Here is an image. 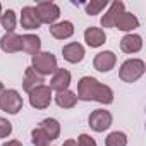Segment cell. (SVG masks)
<instances>
[{
	"label": "cell",
	"instance_id": "obj_1",
	"mask_svg": "<svg viewBox=\"0 0 146 146\" xmlns=\"http://www.w3.org/2000/svg\"><path fill=\"white\" fill-rule=\"evenodd\" d=\"M76 96H78V100H83V102H98V103H105V105H110L113 102L112 88L107 84H102L98 79H95L91 76H84L79 79Z\"/></svg>",
	"mask_w": 146,
	"mask_h": 146
},
{
	"label": "cell",
	"instance_id": "obj_2",
	"mask_svg": "<svg viewBox=\"0 0 146 146\" xmlns=\"http://www.w3.org/2000/svg\"><path fill=\"white\" fill-rule=\"evenodd\" d=\"M146 70V65L141 58H129L120 65L119 70V78L124 83H136Z\"/></svg>",
	"mask_w": 146,
	"mask_h": 146
},
{
	"label": "cell",
	"instance_id": "obj_3",
	"mask_svg": "<svg viewBox=\"0 0 146 146\" xmlns=\"http://www.w3.org/2000/svg\"><path fill=\"white\" fill-rule=\"evenodd\" d=\"M33 69L38 72L40 76H50L58 69L57 67V58L53 53L50 52H38L36 55H33Z\"/></svg>",
	"mask_w": 146,
	"mask_h": 146
},
{
	"label": "cell",
	"instance_id": "obj_4",
	"mask_svg": "<svg viewBox=\"0 0 146 146\" xmlns=\"http://www.w3.org/2000/svg\"><path fill=\"white\" fill-rule=\"evenodd\" d=\"M21 108H23V98L19 96V93L16 90H4V93L0 95V110L16 115L19 113Z\"/></svg>",
	"mask_w": 146,
	"mask_h": 146
},
{
	"label": "cell",
	"instance_id": "obj_5",
	"mask_svg": "<svg viewBox=\"0 0 146 146\" xmlns=\"http://www.w3.org/2000/svg\"><path fill=\"white\" fill-rule=\"evenodd\" d=\"M112 113L108 110H103V108H98V110H93L88 117V122H90V127L96 132H103L107 131L110 125H112Z\"/></svg>",
	"mask_w": 146,
	"mask_h": 146
},
{
	"label": "cell",
	"instance_id": "obj_6",
	"mask_svg": "<svg viewBox=\"0 0 146 146\" xmlns=\"http://www.w3.org/2000/svg\"><path fill=\"white\" fill-rule=\"evenodd\" d=\"M35 9L38 12V17H40L41 24H53L60 17V9L53 2H40V4H36Z\"/></svg>",
	"mask_w": 146,
	"mask_h": 146
},
{
	"label": "cell",
	"instance_id": "obj_7",
	"mask_svg": "<svg viewBox=\"0 0 146 146\" xmlns=\"http://www.w3.org/2000/svg\"><path fill=\"white\" fill-rule=\"evenodd\" d=\"M52 102V90L50 86H38L36 90H33L29 93V103L33 108H38V110H43L50 105Z\"/></svg>",
	"mask_w": 146,
	"mask_h": 146
},
{
	"label": "cell",
	"instance_id": "obj_8",
	"mask_svg": "<svg viewBox=\"0 0 146 146\" xmlns=\"http://www.w3.org/2000/svg\"><path fill=\"white\" fill-rule=\"evenodd\" d=\"M115 64H117V57H115V53L110 52V50L100 52V53L95 57V60H93V65H95V69H96L98 72H110V70L115 67Z\"/></svg>",
	"mask_w": 146,
	"mask_h": 146
},
{
	"label": "cell",
	"instance_id": "obj_9",
	"mask_svg": "<svg viewBox=\"0 0 146 146\" xmlns=\"http://www.w3.org/2000/svg\"><path fill=\"white\" fill-rule=\"evenodd\" d=\"M124 2H120V0H115V2H112L110 9L107 11V14H103L102 17V26L103 28H115V23L117 19L124 14Z\"/></svg>",
	"mask_w": 146,
	"mask_h": 146
},
{
	"label": "cell",
	"instance_id": "obj_10",
	"mask_svg": "<svg viewBox=\"0 0 146 146\" xmlns=\"http://www.w3.org/2000/svg\"><path fill=\"white\" fill-rule=\"evenodd\" d=\"M21 26L24 29H38L41 26L40 23V17H38V12L33 5H26L23 7V12H21Z\"/></svg>",
	"mask_w": 146,
	"mask_h": 146
},
{
	"label": "cell",
	"instance_id": "obj_11",
	"mask_svg": "<svg viewBox=\"0 0 146 146\" xmlns=\"http://www.w3.org/2000/svg\"><path fill=\"white\" fill-rule=\"evenodd\" d=\"M62 55L70 64H79L84 58V46L81 43H67L62 48Z\"/></svg>",
	"mask_w": 146,
	"mask_h": 146
},
{
	"label": "cell",
	"instance_id": "obj_12",
	"mask_svg": "<svg viewBox=\"0 0 146 146\" xmlns=\"http://www.w3.org/2000/svg\"><path fill=\"white\" fill-rule=\"evenodd\" d=\"M69 84H70V72L67 69H57L50 81V90H55L58 93V91L67 90Z\"/></svg>",
	"mask_w": 146,
	"mask_h": 146
},
{
	"label": "cell",
	"instance_id": "obj_13",
	"mask_svg": "<svg viewBox=\"0 0 146 146\" xmlns=\"http://www.w3.org/2000/svg\"><path fill=\"white\" fill-rule=\"evenodd\" d=\"M43 83H45L43 76H40L33 67H28V69H26L24 79H23V90H24V91L31 93V91L36 90L38 86H43Z\"/></svg>",
	"mask_w": 146,
	"mask_h": 146
},
{
	"label": "cell",
	"instance_id": "obj_14",
	"mask_svg": "<svg viewBox=\"0 0 146 146\" xmlns=\"http://www.w3.org/2000/svg\"><path fill=\"white\" fill-rule=\"evenodd\" d=\"M84 41H86L91 48H98V46H102V45L107 41L105 31H103L102 28L90 26V28L84 31Z\"/></svg>",
	"mask_w": 146,
	"mask_h": 146
},
{
	"label": "cell",
	"instance_id": "obj_15",
	"mask_svg": "<svg viewBox=\"0 0 146 146\" xmlns=\"http://www.w3.org/2000/svg\"><path fill=\"white\" fill-rule=\"evenodd\" d=\"M0 48L5 53H16L21 52V36L16 33H5L0 38Z\"/></svg>",
	"mask_w": 146,
	"mask_h": 146
},
{
	"label": "cell",
	"instance_id": "obj_16",
	"mask_svg": "<svg viewBox=\"0 0 146 146\" xmlns=\"http://www.w3.org/2000/svg\"><path fill=\"white\" fill-rule=\"evenodd\" d=\"M143 48V38L139 35H125L120 40V50L124 53H137Z\"/></svg>",
	"mask_w": 146,
	"mask_h": 146
},
{
	"label": "cell",
	"instance_id": "obj_17",
	"mask_svg": "<svg viewBox=\"0 0 146 146\" xmlns=\"http://www.w3.org/2000/svg\"><path fill=\"white\" fill-rule=\"evenodd\" d=\"M50 35L57 40H67L74 35V26H72L70 21H62V23L52 24L50 26Z\"/></svg>",
	"mask_w": 146,
	"mask_h": 146
},
{
	"label": "cell",
	"instance_id": "obj_18",
	"mask_svg": "<svg viewBox=\"0 0 146 146\" xmlns=\"http://www.w3.org/2000/svg\"><path fill=\"white\" fill-rule=\"evenodd\" d=\"M41 48V40L36 35H24L21 36V50L28 55H36Z\"/></svg>",
	"mask_w": 146,
	"mask_h": 146
},
{
	"label": "cell",
	"instance_id": "obj_19",
	"mask_svg": "<svg viewBox=\"0 0 146 146\" xmlns=\"http://www.w3.org/2000/svg\"><path fill=\"white\" fill-rule=\"evenodd\" d=\"M137 26H139V19L134 14H131V12H124L115 23V28L120 29V31H132Z\"/></svg>",
	"mask_w": 146,
	"mask_h": 146
},
{
	"label": "cell",
	"instance_id": "obj_20",
	"mask_svg": "<svg viewBox=\"0 0 146 146\" xmlns=\"http://www.w3.org/2000/svg\"><path fill=\"white\" fill-rule=\"evenodd\" d=\"M55 103L60 108H72L78 103V96H76V93H72L69 90H64V91H58L55 95Z\"/></svg>",
	"mask_w": 146,
	"mask_h": 146
},
{
	"label": "cell",
	"instance_id": "obj_21",
	"mask_svg": "<svg viewBox=\"0 0 146 146\" xmlns=\"http://www.w3.org/2000/svg\"><path fill=\"white\" fill-rule=\"evenodd\" d=\"M40 129L48 136L50 141H53V139H57L60 136V124L55 119H45V120H41Z\"/></svg>",
	"mask_w": 146,
	"mask_h": 146
},
{
	"label": "cell",
	"instance_id": "obj_22",
	"mask_svg": "<svg viewBox=\"0 0 146 146\" xmlns=\"http://www.w3.org/2000/svg\"><path fill=\"white\" fill-rule=\"evenodd\" d=\"M16 23H17V19H16V12H14L12 9L5 11L2 16H0V24H2V28H4L7 33H14Z\"/></svg>",
	"mask_w": 146,
	"mask_h": 146
},
{
	"label": "cell",
	"instance_id": "obj_23",
	"mask_svg": "<svg viewBox=\"0 0 146 146\" xmlns=\"http://www.w3.org/2000/svg\"><path fill=\"white\" fill-rule=\"evenodd\" d=\"M105 146H127V136L120 131H113L107 136Z\"/></svg>",
	"mask_w": 146,
	"mask_h": 146
},
{
	"label": "cell",
	"instance_id": "obj_24",
	"mask_svg": "<svg viewBox=\"0 0 146 146\" xmlns=\"http://www.w3.org/2000/svg\"><path fill=\"white\" fill-rule=\"evenodd\" d=\"M107 5H108V0H91L90 4L84 5V9H86V14L96 16V14H100Z\"/></svg>",
	"mask_w": 146,
	"mask_h": 146
},
{
	"label": "cell",
	"instance_id": "obj_25",
	"mask_svg": "<svg viewBox=\"0 0 146 146\" xmlns=\"http://www.w3.org/2000/svg\"><path fill=\"white\" fill-rule=\"evenodd\" d=\"M31 141H33V146H50L48 136H46L40 127L33 129V132H31Z\"/></svg>",
	"mask_w": 146,
	"mask_h": 146
},
{
	"label": "cell",
	"instance_id": "obj_26",
	"mask_svg": "<svg viewBox=\"0 0 146 146\" xmlns=\"http://www.w3.org/2000/svg\"><path fill=\"white\" fill-rule=\"evenodd\" d=\"M11 132H12V124L7 119L0 117V137H7L11 136Z\"/></svg>",
	"mask_w": 146,
	"mask_h": 146
},
{
	"label": "cell",
	"instance_id": "obj_27",
	"mask_svg": "<svg viewBox=\"0 0 146 146\" xmlns=\"http://www.w3.org/2000/svg\"><path fill=\"white\" fill-rule=\"evenodd\" d=\"M76 143H78V146H96V141L88 134H81Z\"/></svg>",
	"mask_w": 146,
	"mask_h": 146
},
{
	"label": "cell",
	"instance_id": "obj_28",
	"mask_svg": "<svg viewBox=\"0 0 146 146\" xmlns=\"http://www.w3.org/2000/svg\"><path fill=\"white\" fill-rule=\"evenodd\" d=\"M2 146H23V143H21V141H17V139H11V141L4 143Z\"/></svg>",
	"mask_w": 146,
	"mask_h": 146
},
{
	"label": "cell",
	"instance_id": "obj_29",
	"mask_svg": "<svg viewBox=\"0 0 146 146\" xmlns=\"http://www.w3.org/2000/svg\"><path fill=\"white\" fill-rule=\"evenodd\" d=\"M62 146H78V143H76L74 139H67V141H65Z\"/></svg>",
	"mask_w": 146,
	"mask_h": 146
},
{
	"label": "cell",
	"instance_id": "obj_30",
	"mask_svg": "<svg viewBox=\"0 0 146 146\" xmlns=\"http://www.w3.org/2000/svg\"><path fill=\"white\" fill-rule=\"evenodd\" d=\"M4 93V83H0V95Z\"/></svg>",
	"mask_w": 146,
	"mask_h": 146
},
{
	"label": "cell",
	"instance_id": "obj_31",
	"mask_svg": "<svg viewBox=\"0 0 146 146\" xmlns=\"http://www.w3.org/2000/svg\"><path fill=\"white\" fill-rule=\"evenodd\" d=\"M0 16H2V4H0Z\"/></svg>",
	"mask_w": 146,
	"mask_h": 146
}]
</instances>
